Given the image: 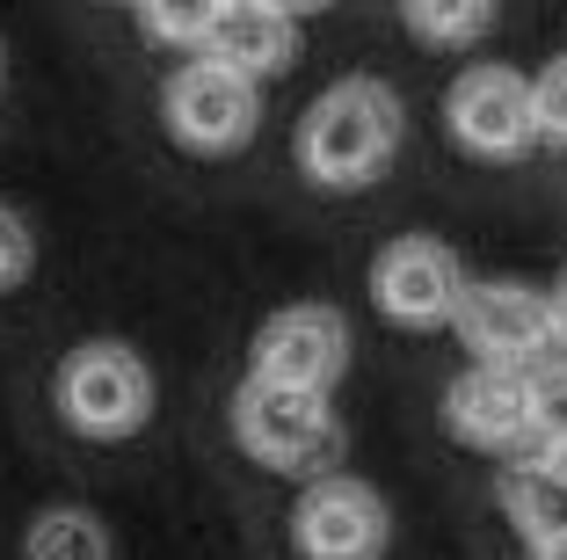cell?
Returning <instances> with one entry per match:
<instances>
[{
  "mask_svg": "<svg viewBox=\"0 0 567 560\" xmlns=\"http://www.w3.org/2000/svg\"><path fill=\"white\" fill-rule=\"evenodd\" d=\"M451 116V139L481 161H517V153L538 146V110H532V81L517 67H473L458 73L444 102Z\"/></svg>",
  "mask_w": 567,
  "mask_h": 560,
  "instance_id": "cell-7",
  "label": "cell"
},
{
  "mask_svg": "<svg viewBox=\"0 0 567 560\" xmlns=\"http://www.w3.org/2000/svg\"><path fill=\"white\" fill-rule=\"evenodd\" d=\"M502 502H509V525L532 546L567 539V474H553V466L532 459V466H517V474L502 480Z\"/></svg>",
  "mask_w": 567,
  "mask_h": 560,
  "instance_id": "cell-13",
  "label": "cell"
},
{
  "mask_svg": "<svg viewBox=\"0 0 567 560\" xmlns=\"http://www.w3.org/2000/svg\"><path fill=\"white\" fill-rule=\"evenodd\" d=\"M393 153H401V95L371 73L334 81L299 116V167L320 190H364Z\"/></svg>",
  "mask_w": 567,
  "mask_h": 560,
  "instance_id": "cell-1",
  "label": "cell"
},
{
  "mask_svg": "<svg viewBox=\"0 0 567 560\" xmlns=\"http://www.w3.org/2000/svg\"><path fill=\"white\" fill-rule=\"evenodd\" d=\"M393 539V517L385 502L350 474H313L291 510V546L306 560H379Z\"/></svg>",
  "mask_w": 567,
  "mask_h": 560,
  "instance_id": "cell-6",
  "label": "cell"
},
{
  "mask_svg": "<svg viewBox=\"0 0 567 560\" xmlns=\"http://www.w3.org/2000/svg\"><path fill=\"white\" fill-rule=\"evenodd\" d=\"M524 400H532L538 437H567V343H546L524 364Z\"/></svg>",
  "mask_w": 567,
  "mask_h": 560,
  "instance_id": "cell-14",
  "label": "cell"
},
{
  "mask_svg": "<svg viewBox=\"0 0 567 560\" xmlns=\"http://www.w3.org/2000/svg\"><path fill=\"white\" fill-rule=\"evenodd\" d=\"M532 560H567V539H546V546H532Z\"/></svg>",
  "mask_w": 567,
  "mask_h": 560,
  "instance_id": "cell-22",
  "label": "cell"
},
{
  "mask_svg": "<svg viewBox=\"0 0 567 560\" xmlns=\"http://www.w3.org/2000/svg\"><path fill=\"white\" fill-rule=\"evenodd\" d=\"M532 110H538V139H560L567 146V59H553L532 81Z\"/></svg>",
  "mask_w": 567,
  "mask_h": 560,
  "instance_id": "cell-18",
  "label": "cell"
},
{
  "mask_svg": "<svg viewBox=\"0 0 567 560\" xmlns=\"http://www.w3.org/2000/svg\"><path fill=\"white\" fill-rule=\"evenodd\" d=\"M51 400H59V415H66L81 437L117 445V437H138V429L153 422V371L132 343H81L59 364Z\"/></svg>",
  "mask_w": 567,
  "mask_h": 560,
  "instance_id": "cell-3",
  "label": "cell"
},
{
  "mask_svg": "<svg viewBox=\"0 0 567 560\" xmlns=\"http://www.w3.org/2000/svg\"><path fill=\"white\" fill-rule=\"evenodd\" d=\"M218 8L226 0H138V16H146V37L167 51H197L204 30L218 22Z\"/></svg>",
  "mask_w": 567,
  "mask_h": 560,
  "instance_id": "cell-16",
  "label": "cell"
},
{
  "mask_svg": "<svg viewBox=\"0 0 567 560\" xmlns=\"http://www.w3.org/2000/svg\"><path fill=\"white\" fill-rule=\"evenodd\" d=\"M538 466H553V474H567V437H546V451H538Z\"/></svg>",
  "mask_w": 567,
  "mask_h": 560,
  "instance_id": "cell-20",
  "label": "cell"
},
{
  "mask_svg": "<svg viewBox=\"0 0 567 560\" xmlns=\"http://www.w3.org/2000/svg\"><path fill=\"white\" fill-rule=\"evenodd\" d=\"M22 560H117L110 525L81 502H59V510H37L22 531Z\"/></svg>",
  "mask_w": 567,
  "mask_h": 560,
  "instance_id": "cell-12",
  "label": "cell"
},
{
  "mask_svg": "<svg viewBox=\"0 0 567 560\" xmlns=\"http://www.w3.org/2000/svg\"><path fill=\"white\" fill-rule=\"evenodd\" d=\"M451 437L473 451H546V437L532 429V400H524V364H473L466 379H451L444 394Z\"/></svg>",
  "mask_w": 567,
  "mask_h": 560,
  "instance_id": "cell-8",
  "label": "cell"
},
{
  "mask_svg": "<svg viewBox=\"0 0 567 560\" xmlns=\"http://www.w3.org/2000/svg\"><path fill=\"white\" fill-rule=\"evenodd\" d=\"M269 8H284V16H313V8H328V0H269Z\"/></svg>",
  "mask_w": 567,
  "mask_h": 560,
  "instance_id": "cell-21",
  "label": "cell"
},
{
  "mask_svg": "<svg viewBox=\"0 0 567 560\" xmlns=\"http://www.w3.org/2000/svg\"><path fill=\"white\" fill-rule=\"evenodd\" d=\"M458 335L481 364H532L538 349L553 343V320H546V292L532 284H466L458 306H451Z\"/></svg>",
  "mask_w": 567,
  "mask_h": 560,
  "instance_id": "cell-10",
  "label": "cell"
},
{
  "mask_svg": "<svg viewBox=\"0 0 567 560\" xmlns=\"http://www.w3.org/2000/svg\"><path fill=\"white\" fill-rule=\"evenodd\" d=\"M546 320H553V343H567V277H560V292L546 298Z\"/></svg>",
  "mask_w": 567,
  "mask_h": 560,
  "instance_id": "cell-19",
  "label": "cell"
},
{
  "mask_svg": "<svg viewBox=\"0 0 567 560\" xmlns=\"http://www.w3.org/2000/svg\"><path fill=\"white\" fill-rule=\"evenodd\" d=\"M234 437L269 474H306L313 480L342 459V422H334L328 394H299V386H269V379H240Z\"/></svg>",
  "mask_w": 567,
  "mask_h": 560,
  "instance_id": "cell-2",
  "label": "cell"
},
{
  "mask_svg": "<svg viewBox=\"0 0 567 560\" xmlns=\"http://www.w3.org/2000/svg\"><path fill=\"white\" fill-rule=\"evenodd\" d=\"M495 16V0H408V30L422 44H473Z\"/></svg>",
  "mask_w": 567,
  "mask_h": 560,
  "instance_id": "cell-15",
  "label": "cell"
},
{
  "mask_svg": "<svg viewBox=\"0 0 567 560\" xmlns=\"http://www.w3.org/2000/svg\"><path fill=\"white\" fill-rule=\"evenodd\" d=\"M371 292H379L385 320H401V328H436V320H451V306H458V292H466V269H458V255H451L444 241L408 233V241H393L379 255Z\"/></svg>",
  "mask_w": 567,
  "mask_h": 560,
  "instance_id": "cell-9",
  "label": "cell"
},
{
  "mask_svg": "<svg viewBox=\"0 0 567 560\" xmlns=\"http://www.w3.org/2000/svg\"><path fill=\"white\" fill-rule=\"evenodd\" d=\"M0 73H8V59H0Z\"/></svg>",
  "mask_w": 567,
  "mask_h": 560,
  "instance_id": "cell-23",
  "label": "cell"
},
{
  "mask_svg": "<svg viewBox=\"0 0 567 560\" xmlns=\"http://www.w3.org/2000/svg\"><path fill=\"white\" fill-rule=\"evenodd\" d=\"M161 116L189 153H240L255 139V124H262V95H255L248 73L218 67V59L197 51V59L161 88Z\"/></svg>",
  "mask_w": 567,
  "mask_h": 560,
  "instance_id": "cell-4",
  "label": "cell"
},
{
  "mask_svg": "<svg viewBox=\"0 0 567 560\" xmlns=\"http://www.w3.org/2000/svg\"><path fill=\"white\" fill-rule=\"evenodd\" d=\"M30 269H37V233L16 204H0V292L30 284Z\"/></svg>",
  "mask_w": 567,
  "mask_h": 560,
  "instance_id": "cell-17",
  "label": "cell"
},
{
  "mask_svg": "<svg viewBox=\"0 0 567 560\" xmlns=\"http://www.w3.org/2000/svg\"><path fill=\"white\" fill-rule=\"evenodd\" d=\"M350 371V320L334 306H284L255 328V364L248 379L299 386V394H328Z\"/></svg>",
  "mask_w": 567,
  "mask_h": 560,
  "instance_id": "cell-5",
  "label": "cell"
},
{
  "mask_svg": "<svg viewBox=\"0 0 567 560\" xmlns=\"http://www.w3.org/2000/svg\"><path fill=\"white\" fill-rule=\"evenodd\" d=\"M197 51L218 59V67L248 73V81H269V73H284L299 59V16H284L269 0H226Z\"/></svg>",
  "mask_w": 567,
  "mask_h": 560,
  "instance_id": "cell-11",
  "label": "cell"
}]
</instances>
